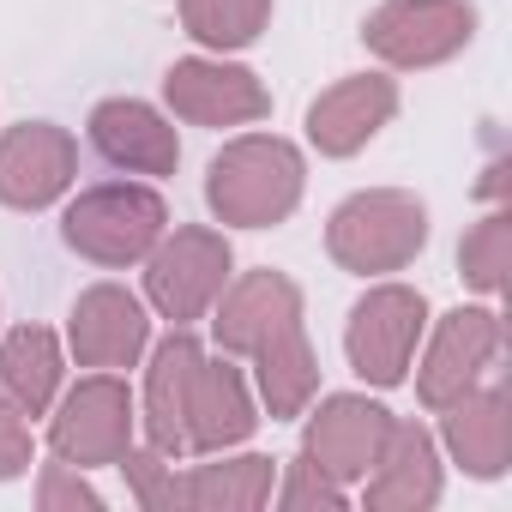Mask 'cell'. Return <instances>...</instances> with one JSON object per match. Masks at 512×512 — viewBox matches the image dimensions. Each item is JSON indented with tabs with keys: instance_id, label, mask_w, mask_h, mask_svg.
Listing matches in <instances>:
<instances>
[{
	"instance_id": "30bf717a",
	"label": "cell",
	"mask_w": 512,
	"mask_h": 512,
	"mask_svg": "<svg viewBox=\"0 0 512 512\" xmlns=\"http://www.w3.org/2000/svg\"><path fill=\"white\" fill-rule=\"evenodd\" d=\"M79 175V145L55 121H19L0 139V205L43 211L55 205Z\"/></svg>"
},
{
	"instance_id": "8992f818",
	"label": "cell",
	"mask_w": 512,
	"mask_h": 512,
	"mask_svg": "<svg viewBox=\"0 0 512 512\" xmlns=\"http://www.w3.org/2000/svg\"><path fill=\"white\" fill-rule=\"evenodd\" d=\"M476 37V7L470 0H386L368 13L362 43L386 67H440Z\"/></svg>"
},
{
	"instance_id": "3957f363",
	"label": "cell",
	"mask_w": 512,
	"mask_h": 512,
	"mask_svg": "<svg viewBox=\"0 0 512 512\" xmlns=\"http://www.w3.org/2000/svg\"><path fill=\"white\" fill-rule=\"evenodd\" d=\"M163 229H169V205L151 187H133V181L85 187L61 217L67 247L91 266H139L163 241Z\"/></svg>"
},
{
	"instance_id": "277c9868",
	"label": "cell",
	"mask_w": 512,
	"mask_h": 512,
	"mask_svg": "<svg viewBox=\"0 0 512 512\" xmlns=\"http://www.w3.org/2000/svg\"><path fill=\"white\" fill-rule=\"evenodd\" d=\"M229 266H235L229 241H223L217 229L187 223V229L163 235V241L145 253V296H151V308H157L163 320H175V326L205 320L211 302H217L223 284H229Z\"/></svg>"
},
{
	"instance_id": "9a60e30c",
	"label": "cell",
	"mask_w": 512,
	"mask_h": 512,
	"mask_svg": "<svg viewBox=\"0 0 512 512\" xmlns=\"http://www.w3.org/2000/svg\"><path fill=\"white\" fill-rule=\"evenodd\" d=\"M91 145H97L115 169H127V175H175V163H181L175 127H169L151 103H139V97H109V103H97V109H91Z\"/></svg>"
},
{
	"instance_id": "2e32d148",
	"label": "cell",
	"mask_w": 512,
	"mask_h": 512,
	"mask_svg": "<svg viewBox=\"0 0 512 512\" xmlns=\"http://www.w3.org/2000/svg\"><path fill=\"white\" fill-rule=\"evenodd\" d=\"M302 320V290L284 278V272H247L223 290V308L211 320L223 356H253L272 332L296 326Z\"/></svg>"
},
{
	"instance_id": "ba28073f",
	"label": "cell",
	"mask_w": 512,
	"mask_h": 512,
	"mask_svg": "<svg viewBox=\"0 0 512 512\" xmlns=\"http://www.w3.org/2000/svg\"><path fill=\"white\" fill-rule=\"evenodd\" d=\"M506 332H500V314L494 308H458L434 326V344L416 368V398L428 410H446L458 404L470 386H482V374L494 368Z\"/></svg>"
},
{
	"instance_id": "d6986e66",
	"label": "cell",
	"mask_w": 512,
	"mask_h": 512,
	"mask_svg": "<svg viewBox=\"0 0 512 512\" xmlns=\"http://www.w3.org/2000/svg\"><path fill=\"white\" fill-rule=\"evenodd\" d=\"M440 416H446V452H452L470 476H482V482L506 476V458H512V416H506V392H500V386H470V392H464L458 404H446Z\"/></svg>"
},
{
	"instance_id": "d4e9b609",
	"label": "cell",
	"mask_w": 512,
	"mask_h": 512,
	"mask_svg": "<svg viewBox=\"0 0 512 512\" xmlns=\"http://www.w3.org/2000/svg\"><path fill=\"white\" fill-rule=\"evenodd\" d=\"M121 470H127V482H133V494H139V506H151V512H175V464L157 452V446H127L121 452Z\"/></svg>"
},
{
	"instance_id": "6da1fadb",
	"label": "cell",
	"mask_w": 512,
	"mask_h": 512,
	"mask_svg": "<svg viewBox=\"0 0 512 512\" xmlns=\"http://www.w3.org/2000/svg\"><path fill=\"white\" fill-rule=\"evenodd\" d=\"M302 151L278 133H241L205 169V205L235 229H272L302 205Z\"/></svg>"
},
{
	"instance_id": "ac0fdd59",
	"label": "cell",
	"mask_w": 512,
	"mask_h": 512,
	"mask_svg": "<svg viewBox=\"0 0 512 512\" xmlns=\"http://www.w3.org/2000/svg\"><path fill=\"white\" fill-rule=\"evenodd\" d=\"M253 398L247 380L229 362H199L193 392H187V452H229L253 434Z\"/></svg>"
},
{
	"instance_id": "7a4b0ae2",
	"label": "cell",
	"mask_w": 512,
	"mask_h": 512,
	"mask_svg": "<svg viewBox=\"0 0 512 512\" xmlns=\"http://www.w3.org/2000/svg\"><path fill=\"white\" fill-rule=\"evenodd\" d=\"M422 247H428V211L416 193H398V187L350 193L326 223V253L356 278L404 272Z\"/></svg>"
},
{
	"instance_id": "7c38bea8",
	"label": "cell",
	"mask_w": 512,
	"mask_h": 512,
	"mask_svg": "<svg viewBox=\"0 0 512 512\" xmlns=\"http://www.w3.org/2000/svg\"><path fill=\"white\" fill-rule=\"evenodd\" d=\"M67 344L79 356V368H133L151 344V320H145V302L121 284H97L73 302V326H67Z\"/></svg>"
},
{
	"instance_id": "e0dca14e",
	"label": "cell",
	"mask_w": 512,
	"mask_h": 512,
	"mask_svg": "<svg viewBox=\"0 0 512 512\" xmlns=\"http://www.w3.org/2000/svg\"><path fill=\"white\" fill-rule=\"evenodd\" d=\"M205 350L187 326H175L157 356H151V374H145V434L163 458H187V392H193V374H199Z\"/></svg>"
},
{
	"instance_id": "4316f807",
	"label": "cell",
	"mask_w": 512,
	"mask_h": 512,
	"mask_svg": "<svg viewBox=\"0 0 512 512\" xmlns=\"http://www.w3.org/2000/svg\"><path fill=\"white\" fill-rule=\"evenodd\" d=\"M25 470H31V422L7 392H0V482H13Z\"/></svg>"
},
{
	"instance_id": "8fae6325",
	"label": "cell",
	"mask_w": 512,
	"mask_h": 512,
	"mask_svg": "<svg viewBox=\"0 0 512 512\" xmlns=\"http://www.w3.org/2000/svg\"><path fill=\"white\" fill-rule=\"evenodd\" d=\"M392 428V410L374 404V398H356V392H338L326 398L314 416H308V434H302V458L320 464L332 482H362L380 458V440Z\"/></svg>"
},
{
	"instance_id": "83f0119b",
	"label": "cell",
	"mask_w": 512,
	"mask_h": 512,
	"mask_svg": "<svg viewBox=\"0 0 512 512\" xmlns=\"http://www.w3.org/2000/svg\"><path fill=\"white\" fill-rule=\"evenodd\" d=\"M37 500H43V512H61V506H73V512H79V506H91V512H97V506H103V494H97L91 482H79V470H73V464H49V470H43Z\"/></svg>"
},
{
	"instance_id": "52a82bcc",
	"label": "cell",
	"mask_w": 512,
	"mask_h": 512,
	"mask_svg": "<svg viewBox=\"0 0 512 512\" xmlns=\"http://www.w3.org/2000/svg\"><path fill=\"white\" fill-rule=\"evenodd\" d=\"M422 326H428V302H422L416 290H404V284L368 290V296L350 308V326H344L350 368H356L368 386H404Z\"/></svg>"
},
{
	"instance_id": "44dd1931",
	"label": "cell",
	"mask_w": 512,
	"mask_h": 512,
	"mask_svg": "<svg viewBox=\"0 0 512 512\" xmlns=\"http://www.w3.org/2000/svg\"><path fill=\"white\" fill-rule=\"evenodd\" d=\"M253 374H260V398L272 416H302L320 392V356L308 344V326H284L253 350Z\"/></svg>"
},
{
	"instance_id": "cb8c5ba5",
	"label": "cell",
	"mask_w": 512,
	"mask_h": 512,
	"mask_svg": "<svg viewBox=\"0 0 512 512\" xmlns=\"http://www.w3.org/2000/svg\"><path fill=\"white\" fill-rule=\"evenodd\" d=\"M506 260H512V217L506 211H488L470 235H464V247H458V266H464V284H476V290H500L506 284Z\"/></svg>"
},
{
	"instance_id": "9c48e42d",
	"label": "cell",
	"mask_w": 512,
	"mask_h": 512,
	"mask_svg": "<svg viewBox=\"0 0 512 512\" xmlns=\"http://www.w3.org/2000/svg\"><path fill=\"white\" fill-rule=\"evenodd\" d=\"M163 97L193 127H247L272 115V91L260 85V73H247L235 61H211V55L175 61L163 79Z\"/></svg>"
},
{
	"instance_id": "4fadbf2b",
	"label": "cell",
	"mask_w": 512,
	"mask_h": 512,
	"mask_svg": "<svg viewBox=\"0 0 512 512\" xmlns=\"http://www.w3.org/2000/svg\"><path fill=\"white\" fill-rule=\"evenodd\" d=\"M392 115H398V85L386 73L338 79L332 91H320L308 103V145L320 157H356Z\"/></svg>"
},
{
	"instance_id": "5bb4252c",
	"label": "cell",
	"mask_w": 512,
	"mask_h": 512,
	"mask_svg": "<svg viewBox=\"0 0 512 512\" xmlns=\"http://www.w3.org/2000/svg\"><path fill=\"white\" fill-rule=\"evenodd\" d=\"M362 500L374 512H422V506L440 500V452H434V434L422 422L392 416V428L380 440V458L362 476Z\"/></svg>"
},
{
	"instance_id": "ffe728a7",
	"label": "cell",
	"mask_w": 512,
	"mask_h": 512,
	"mask_svg": "<svg viewBox=\"0 0 512 512\" xmlns=\"http://www.w3.org/2000/svg\"><path fill=\"white\" fill-rule=\"evenodd\" d=\"M272 488H278V464L247 452V458L193 464L187 476H175V506L181 512H260Z\"/></svg>"
},
{
	"instance_id": "5b68a950",
	"label": "cell",
	"mask_w": 512,
	"mask_h": 512,
	"mask_svg": "<svg viewBox=\"0 0 512 512\" xmlns=\"http://www.w3.org/2000/svg\"><path fill=\"white\" fill-rule=\"evenodd\" d=\"M133 422H139V410H133L127 380H115L109 368H97L91 380H79V386L61 398V410H55V422H49V446H55V458L73 464V470L121 464V452L133 446Z\"/></svg>"
},
{
	"instance_id": "603a6c76",
	"label": "cell",
	"mask_w": 512,
	"mask_h": 512,
	"mask_svg": "<svg viewBox=\"0 0 512 512\" xmlns=\"http://www.w3.org/2000/svg\"><path fill=\"white\" fill-rule=\"evenodd\" d=\"M181 25L193 43L229 55L260 43V31L272 25V0H181Z\"/></svg>"
},
{
	"instance_id": "484cf974",
	"label": "cell",
	"mask_w": 512,
	"mask_h": 512,
	"mask_svg": "<svg viewBox=\"0 0 512 512\" xmlns=\"http://www.w3.org/2000/svg\"><path fill=\"white\" fill-rule=\"evenodd\" d=\"M278 500H284V506H320V512H338V506H344V482H332L320 464L296 458V464H290V482L278 488Z\"/></svg>"
},
{
	"instance_id": "7402d4cb",
	"label": "cell",
	"mask_w": 512,
	"mask_h": 512,
	"mask_svg": "<svg viewBox=\"0 0 512 512\" xmlns=\"http://www.w3.org/2000/svg\"><path fill=\"white\" fill-rule=\"evenodd\" d=\"M0 392H7L25 416H49L61 392V344L49 326H19L0 344Z\"/></svg>"
}]
</instances>
